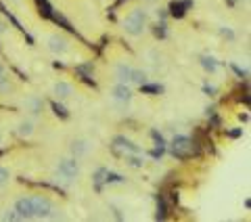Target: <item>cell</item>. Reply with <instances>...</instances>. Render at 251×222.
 <instances>
[{
  "label": "cell",
  "instance_id": "ba28073f",
  "mask_svg": "<svg viewBox=\"0 0 251 222\" xmlns=\"http://www.w3.org/2000/svg\"><path fill=\"white\" fill-rule=\"evenodd\" d=\"M52 92L59 101H67V99L74 97V86L69 82H65V80H59V82L52 84Z\"/></svg>",
  "mask_w": 251,
  "mask_h": 222
},
{
  "label": "cell",
  "instance_id": "ac0fdd59",
  "mask_svg": "<svg viewBox=\"0 0 251 222\" xmlns=\"http://www.w3.org/2000/svg\"><path fill=\"white\" fill-rule=\"evenodd\" d=\"M6 74V69H4V65H2V61H0V76H4Z\"/></svg>",
  "mask_w": 251,
  "mask_h": 222
},
{
  "label": "cell",
  "instance_id": "30bf717a",
  "mask_svg": "<svg viewBox=\"0 0 251 222\" xmlns=\"http://www.w3.org/2000/svg\"><path fill=\"white\" fill-rule=\"evenodd\" d=\"M17 134L21 139H31L36 134V124L34 120H29V117H23V120H19L17 124Z\"/></svg>",
  "mask_w": 251,
  "mask_h": 222
},
{
  "label": "cell",
  "instance_id": "e0dca14e",
  "mask_svg": "<svg viewBox=\"0 0 251 222\" xmlns=\"http://www.w3.org/2000/svg\"><path fill=\"white\" fill-rule=\"evenodd\" d=\"M203 65H205L209 71H216V63H214V59H203Z\"/></svg>",
  "mask_w": 251,
  "mask_h": 222
},
{
  "label": "cell",
  "instance_id": "7c38bea8",
  "mask_svg": "<svg viewBox=\"0 0 251 222\" xmlns=\"http://www.w3.org/2000/svg\"><path fill=\"white\" fill-rule=\"evenodd\" d=\"M145 59L151 63V65L155 67V69H159V67H163V55L157 51V49H149L147 53H145Z\"/></svg>",
  "mask_w": 251,
  "mask_h": 222
},
{
  "label": "cell",
  "instance_id": "8fae6325",
  "mask_svg": "<svg viewBox=\"0 0 251 222\" xmlns=\"http://www.w3.org/2000/svg\"><path fill=\"white\" fill-rule=\"evenodd\" d=\"M69 149H72L74 157H84V155H88V151H90V142L84 140V139H75V140H72Z\"/></svg>",
  "mask_w": 251,
  "mask_h": 222
},
{
  "label": "cell",
  "instance_id": "3957f363",
  "mask_svg": "<svg viewBox=\"0 0 251 222\" xmlns=\"http://www.w3.org/2000/svg\"><path fill=\"white\" fill-rule=\"evenodd\" d=\"M77 174H80V164H77V157H67V160L59 162V176L65 178L67 182H72Z\"/></svg>",
  "mask_w": 251,
  "mask_h": 222
},
{
  "label": "cell",
  "instance_id": "d6986e66",
  "mask_svg": "<svg viewBox=\"0 0 251 222\" xmlns=\"http://www.w3.org/2000/svg\"><path fill=\"white\" fill-rule=\"evenodd\" d=\"M6 2H11V4H21L23 0H6Z\"/></svg>",
  "mask_w": 251,
  "mask_h": 222
},
{
  "label": "cell",
  "instance_id": "8992f818",
  "mask_svg": "<svg viewBox=\"0 0 251 222\" xmlns=\"http://www.w3.org/2000/svg\"><path fill=\"white\" fill-rule=\"evenodd\" d=\"M132 69H134V67H132L130 63H124V61L115 63V67H113L115 80L122 82V84H130V80H132Z\"/></svg>",
  "mask_w": 251,
  "mask_h": 222
},
{
  "label": "cell",
  "instance_id": "6da1fadb",
  "mask_svg": "<svg viewBox=\"0 0 251 222\" xmlns=\"http://www.w3.org/2000/svg\"><path fill=\"white\" fill-rule=\"evenodd\" d=\"M147 19L149 15L145 11V6H132V9L128 11L122 17V29L126 31L128 36H143L145 29H147Z\"/></svg>",
  "mask_w": 251,
  "mask_h": 222
},
{
  "label": "cell",
  "instance_id": "7a4b0ae2",
  "mask_svg": "<svg viewBox=\"0 0 251 222\" xmlns=\"http://www.w3.org/2000/svg\"><path fill=\"white\" fill-rule=\"evenodd\" d=\"M29 197V208H31V220H40V218H52L57 208L54 203L44 195H27Z\"/></svg>",
  "mask_w": 251,
  "mask_h": 222
},
{
  "label": "cell",
  "instance_id": "2e32d148",
  "mask_svg": "<svg viewBox=\"0 0 251 222\" xmlns=\"http://www.w3.org/2000/svg\"><path fill=\"white\" fill-rule=\"evenodd\" d=\"M4 34H9V21L0 19V36H4Z\"/></svg>",
  "mask_w": 251,
  "mask_h": 222
},
{
  "label": "cell",
  "instance_id": "9a60e30c",
  "mask_svg": "<svg viewBox=\"0 0 251 222\" xmlns=\"http://www.w3.org/2000/svg\"><path fill=\"white\" fill-rule=\"evenodd\" d=\"M9 180H11V172L4 168V166H0V189L9 185Z\"/></svg>",
  "mask_w": 251,
  "mask_h": 222
},
{
  "label": "cell",
  "instance_id": "9c48e42d",
  "mask_svg": "<svg viewBox=\"0 0 251 222\" xmlns=\"http://www.w3.org/2000/svg\"><path fill=\"white\" fill-rule=\"evenodd\" d=\"M23 107H25V111L29 115H40L42 109H44V103L40 97H34V94H29V97H25V101H23Z\"/></svg>",
  "mask_w": 251,
  "mask_h": 222
},
{
  "label": "cell",
  "instance_id": "4fadbf2b",
  "mask_svg": "<svg viewBox=\"0 0 251 222\" xmlns=\"http://www.w3.org/2000/svg\"><path fill=\"white\" fill-rule=\"evenodd\" d=\"M147 82V71L145 69H132V80H130V84H136V86H143Z\"/></svg>",
  "mask_w": 251,
  "mask_h": 222
},
{
  "label": "cell",
  "instance_id": "5bb4252c",
  "mask_svg": "<svg viewBox=\"0 0 251 222\" xmlns=\"http://www.w3.org/2000/svg\"><path fill=\"white\" fill-rule=\"evenodd\" d=\"M13 90V80L9 76H0V94H9Z\"/></svg>",
  "mask_w": 251,
  "mask_h": 222
},
{
  "label": "cell",
  "instance_id": "277c9868",
  "mask_svg": "<svg viewBox=\"0 0 251 222\" xmlns=\"http://www.w3.org/2000/svg\"><path fill=\"white\" fill-rule=\"evenodd\" d=\"M46 49L52 55H67L69 53V40L61 34H50L46 38Z\"/></svg>",
  "mask_w": 251,
  "mask_h": 222
},
{
  "label": "cell",
  "instance_id": "52a82bcc",
  "mask_svg": "<svg viewBox=\"0 0 251 222\" xmlns=\"http://www.w3.org/2000/svg\"><path fill=\"white\" fill-rule=\"evenodd\" d=\"M170 149H172V153H174V155H186L188 151H191V139L178 134V137L172 139Z\"/></svg>",
  "mask_w": 251,
  "mask_h": 222
},
{
  "label": "cell",
  "instance_id": "ffe728a7",
  "mask_svg": "<svg viewBox=\"0 0 251 222\" xmlns=\"http://www.w3.org/2000/svg\"><path fill=\"white\" fill-rule=\"evenodd\" d=\"M4 142V134H2V130H0V145Z\"/></svg>",
  "mask_w": 251,
  "mask_h": 222
},
{
  "label": "cell",
  "instance_id": "5b68a950",
  "mask_svg": "<svg viewBox=\"0 0 251 222\" xmlns=\"http://www.w3.org/2000/svg\"><path fill=\"white\" fill-rule=\"evenodd\" d=\"M109 94H111V99L117 101V103H130L132 101V90L128 88V84H122V82H117L111 90H109Z\"/></svg>",
  "mask_w": 251,
  "mask_h": 222
}]
</instances>
